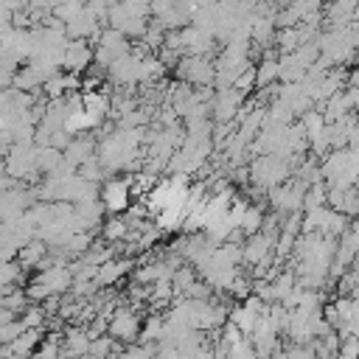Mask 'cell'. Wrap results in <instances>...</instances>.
<instances>
[{
  "label": "cell",
  "mask_w": 359,
  "mask_h": 359,
  "mask_svg": "<svg viewBox=\"0 0 359 359\" xmlns=\"http://www.w3.org/2000/svg\"><path fill=\"white\" fill-rule=\"evenodd\" d=\"M294 171V163L280 157V154H258L250 163V182L261 191H269L280 182H286Z\"/></svg>",
  "instance_id": "1"
},
{
  "label": "cell",
  "mask_w": 359,
  "mask_h": 359,
  "mask_svg": "<svg viewBox=\"0 0 359 359\" xmlns=\"http://www.w3.org/2000/svg\"><path fill=\"white\" fill-rule=\"evenodd\" d=\"M174 70H177L180 81H188L194 87H210L216 81V62H210V56L185 53V56L177 59Z\"/></svg>",
  "instance_id": "2"
},
{
  "label": "cell",
  "mask_w": 359,
  "mask_h": 359,
  "mask_svg": "<svg viewBox=\"0 0 359 359\" xmlns=\"http://www.w3.org/2000/svg\"><path fill=\"white\" fill-rule=\"evenodd\" d=\"M36 143L28 140V143H11V149L6 151V171L14 177V180H28L34 177L39 168H36Z\"/></svg>",
  "instance_id": "3"
},
{
  "label": "cell",
  "mask_w": 359,
  "mask_h": 359,
  "mask_svg": "<svg viewBox=\"0 0 359 359\" xmlns=\"http://www.w3.org/2000/svg\"><path fill=\"white\" fill-rule=\"evenodd\" d=\"M126 50H132V45H129V36H126L123 31H118V28H112V25L101 28V34H98V39H95V62H98V65L109 67V65H112L118 56H123Z\"/></svg>",
  "instance_id": "4"
},
{
  "label": "cell",
  "mask_w": 359,
  "mask_h": 359,
  "mask_svg": "<svg viewBox=\"0 0 359 359\" xmlns=\"http://www.w3.org/2000/svg\"><path fill=\"white\" fill-rule=\"evenodd\" d=\"M132 180L123 177H107L101 182V202L107 208V213H126L129 202H132Z\"/></svg>",
  "instance_id": "5"
},
{
  "label": "cell",
  "mask_w": 359,
  "mask_h": 359,
  "mask_svg": "<svg viewBox=\"0 0 359 359\" xmlns=\"http://www.w3.org/2000/svg\"><path fill=\"white\" fill-rule=\"evenodd\" d=\"M140 53L135 50H126L123 56H118L109 67H107V79L115 84V87H135L140 84Z\"/></svg>",
  "instance_id": "6"
},
{
  "label": "cell",
  "mask_w": 359,
  "mask_h": 359,
  "mask_svg": "<svg viewBox=\"0 0 359 359\" xmlns=\"http://www.w3.org/2000/svg\"><path fill=\"white\" fill-rule=\"evenodd\" d=\"M244 98H247V95H244L238 87H222V90H216V95H213V101H210L213 121H216V123L233 121V118L241 112Z\"/></svg>",
  "instance_id": "7"
},
{
  "label": "cell",
  "mask_w": 359,
  "mask_h": 359,
  "mask_svg": "<svg viewBox=\"0 0 359 359\" xmlns=\"http://www.w3.org/2000/svg\"><path fill=\"white\" fill-rule=\"evenodd\" d=\"M48 289V294H65L73 286V269L70 264H45L39 266V275L34 278Z\"/></svg>",
  "instance_id": "8"
},
{
  "label": "cell",
  "mask_w": 359,
  "mask_h": 359,
  "mask_svg": "<svg viewBox=\"0 0 359 359\" xmlns=\"http://www.w3.org/2000/svg\"><path fill=\"white\" fill-rule=\"evenodd\" d=\"M95 62V48L90 45V39H67L65 45V56H62V67L81 73Z\"/></svg>",
  "instance_id": "9"
},
{
  "label": "cell",
  "mask_w": 359,
  "mask_h": 359,
  "mask_svg": "<svg viewBox=\"0 0 359 359\" xmlns=\"http://www.w3.org/2000/svg\"><path fill=\"white\" fill-rule=\"evenodd\" d=\"M36 202V194L34 191H25V188H6L0 194V219H14V216H22L31 205Z\"/></svg>",
  "instance_id": "10"
},
{
  "label": "cell",
  "mask_w": 359,
  "mask_h": 359,
  "mask_svg": "<svg viewBox=\"0 0 359 359\" xmlns=\"http://www.w3.org/2000/svg\"><path fill=\"white\" fill-rule=\"evenodd\" d=\"M107 334H112V337H115V339H121V342H132V339H137V337H140V320L135 317V311H132V309L121 306V309H115V311H112Z\"/></svg>",
  "instance_id": "11"
},
{
  "label": "cell",
  "mask_w": 359,
  "mask_h": 359,
  "mask_svg": "<svg viewBox=\"0 0 359 359\" xmlns=\"http://www.w3.org/2000/svg\"><path fill=\"white\" fill-rule=\"evenodd\" d=\"M65 28H67V36L70 39H98V34H101V17L93 8L84 6L73 20L65 22Z\"/></svg>",
  "instance_id": "12"
},
{
  "label": "cell",
  "mask_w": 359,
  "mask_h": 359,
  "mask_svg": "<svg viewBox=\"0 0 359 359\" xmlns=\"http://www.w3.org/2000/svg\"><path fill=\"white\" fill-rule=\"evenodd\" d=\"M180 34H182V56L185 53L210 56V50L216 48V36L199 25H185V28H180Z\"/></svg>",
  "instance_id": "13"
},
{
  "label": "cell",
  "mask_w": 359,
  "mask_h": 359,
  "mask_svg": "<svg viewBox=\"0 0 359 359\" xmlns=\"http://www.w3.org/2000/svg\"><path fill=\"white\" fill-rule=\"evenodd\" d=\"M95 151H98V146H95V140H93L87 132H76V135H73V140L62 149L65 163H70L73 168H79V165H84L87 160H93V157H95Z\"/></svg>",
  "instance_id": "14"
},
{
  "label": "cell",
  "mask_w": 359,
  "mask_h": 359,
  "mask_svg": "<svg viewBox=\"0 0 359 359\" xmlns=\"http://www.w3.org/2000/svg\"><path fill=\"white\" fill-rule=\"evenodd\" d=\"M328 205L337 208L345 216H359V188L348 185V188H328Z\"/></svg>",
  "instance_id": "15"
},
{
  "label": "cell",
  "mask_w": 359,
  "mask_h": 359,
  "mask_svg": "<svg viewBox=\"0 0 359 359\" xmlns=\"http://www.w3.org/2000/svg\"><path fill=\"white\" fill-rule=\"evenodd\" d=\"M129 269H132V261L129 258H109V261H104L98 266L95 280H98V286H115Z\"/></svg>",
  "instance_id": "16"
},
{
  "label": "cell",
  "mask_w": 359,
  "mask_h": 359,
  "mask_svg": "<svg viewBox=\"0 0 359 359\" xmlns=\"http://www.w3.org/2000/svg\"><path fill=\"white\" fill-rule=\"evenodd\" d=\"M90 334H87V328H81V325H76V328H67V334L62 337V353H70V356H76V353H87L90 351Z\"/></svg>",
  "instance_id": "17"
},
{
  "label": "cell",
  "mask_w": 359,
  "mask_h": 359,
  "mask_svg": "<svg viewBox=\"0 0 359 359\" xmlns=\"http://www.w3.org/2000/svg\"><path fill=\"white\" fill-rule=\"evenodd\" d=\"M280 79V65H278V56H272L269 50L264 53V59L255 65V87H269L272 81Z\"/></svg>",
  "instance_id": "18"
},
{
  "label": "cell",
  "mask_w": 359,
  "mask_h": 359,
  "mask_svg": "<svg viewBox=\"0 0 359 359\" xmlns=\"http://www.w3.org/2000/svg\"><path fill=\"white\" fill-rule=\"evenodd\" d=\"M62 160H65L62 149H56V146H50V143L36 149V168H39V171H45V174L56 171V168L62 165Z\"/></svg>",
  "instance_id": "19"
},
{
  "label": "cell",
  "mask_w": 359,
  "mask_h": 359,
  "mask_svg": "<svg viewBox=\"0 0 359 359\" xmlns=\"http://www.w3.org/2000/svg\"><path fill=\"white\" fill-rule=\"evenodd\" d=\"M264 222H266V216H264V210L258 208V205H247L244 208V213H241V219H238V227H241V233H258L261 227H264Z\"/></svg>",
  "instance_id": "20"
},
{
  "label": "cell",
  "mask_w": 359,
  "mask_h": 359,
  "mask_svg": "<svg viewBox=\"0 0 359 359\" xmlns=\"http://www.w3.org/2000/svg\"><path fill=\"white\" fill-rule=\"evenodd\" d=\"M129 230H132V224L126 219H121V213H112V219H107L101 224V233H104L107 241H121V238L129 236Z\"/></svg>",
  "instance_id": "21"
},
{
  "label": "cell",
  "mask_w": 359,
  "mask_h": 359,
  "mask_svg": "<svg viewBox=\"0 0 359 359\" xmlns=\"http://www.w3.org/2000/svg\"><path fill=\"white\" fill-rule=\"evenodd\" d=\"M28 303H31V297H28V292H22V289H11V286H6L3 294H0V306L11 309L14 314H22V309H25Z\"/></svg>",
  "instance_id": "22"
},
{
  "label": "cell",
  "mask_w": 359,
  "mask_h": 359,
  "mask_svg": "<svg viewBox=\"0 0 359 359\" xmlns=\"http://www.w3.org/2000/svg\"><path fill=\"white\" fill-rule=\"evenodd\" d=\"M45 317H48V311H45V306H36V303H28L25 309H22V325L25 328H45Z\"/></svg>",
  "instance_id": "23"
},
{
  "label": "cell",
  "mask_w": 359,
  "mask_h": 359,
  "mask_svg": "<svg viewBox=\"0 0 359 359\" xmlns=\"http://www.w3.org/2000/svg\"><path fill=\"white\" fill-rule=\"evenodd\" d=\"M20 266L14 264V258H0V286H14L20 280Z\"/></svg>",
  "instance_id": "24"
},
{
  "label": "cell",
  "mask_w": 359,
  "mask_h": 359,
  "mask_svg": "<svg viewBox=\"0 0 359 359\" xmlns=\"http://www.w3.org/2000/svg\"><path fill=\"white\" fill-rule=\"evenodd\" d=\"M118 351V345H115V337L112 334H107V337H93L90 339V356H104V353H115Z\"/></svg>",
  "instance_id": "25"
},
{
  "label": "cell",
  "mask_w": 359,
  "mask_h": 359,
  "mask_svg": "<svg viewBox=\"0 0 359 359\" xmlns=\"http://www.w3.org/2000/svg\"><path fill=\"white\" fill-rule=\"evenodd\" d=\"M163 323H165V317H149L146 325L140 328V337H137V339H143V342L160 339V337H163Z\"/></svg>",
  "instance_id": "26"
},
{
  "label": "cell",
  "mask_w": 359,
  "mask_h": 359,
  "mask_svg": "<svg viewBox=\"0 0 359 359\" xmlns=\"http://www.w3.org/2000/svg\"><path fill=\"white\" fill-rule=\"evenodd\" d=\"M84 6H87L84 0H65V3H59V6L53 8V17L62 20V22H67V20H73Z\"/></svg>",
  "instance_id": "27"
},
{
  "label": "cell",
  "mask_w": 359,
  "mask_h": 359,
  "mask_svg": "<svg viewBox=\"0 0 359 359\" xmlns=\"http://www.w3.org/2000/svg\"><path fill=\"white\" fill-rule=\"evenodd\" d=\"M62 337H65V334H48L36 353H39V356H62Z\"/></svg>",
  "instance_id": "28"
},
{
  "label": "cell",
  "mask_w": 359,
  "mask_h": 359,
  "mask_svg": "<svg viewBox=\"0 0 359 359\" xmlns=\"http://www.w3.org/2000/svg\"><path fill=\"white\" fill-rule=\"evenodd\" d=\"M25 331V325H22V320H8L6 325H0V342H14L20 334Z\"/></svg>",
  "instance_id": "29"
},
{
  "label": "cell",
  "mask_w": 359,
  "mask_h": 359,
  "mask_svg": "<svg viewBox=\"0 0 359 359\" xmlns=\"http://www.w3.org/2000/svg\"><path fill=\"white\" fill-rule=\"evenodd\" d=\"M233 87H238V90L247 95V93L255 87V65H250V67H247V70H244V73L236 79V84H233Z\"/></svg>",
  "instance_id": "30"
},
{
  "label": "cell",
  "mask_w": 359,
  "mask_h": 359,
  "mask_svg": "<svg viewBox=\"0 0 359 359\" xmlns=\"http://www.w3.org/2000/svg\"><path fill=\"white\" fill-rule=\"evenodd\" d=\"M11 185H17V180H14V177H11V174L3 168V171H0V194H3L6 188H11Z\"/></svg>",
  "instance_id": "31"
},
{
  "label": "cell",
  "mask_w": 359,
  "mask_h": 359,
  "mask_svg": "<svg viewBox=\"0 0 359 359\" xmlns=\"http://www.w3.org/2000/svg\"><path fill=\"white\" fill-rule=\"evenodd\" d=\"M348 87H359V67H353L348 73Z\"/></svg>",
  "instance_id": "32"
},
{
  "label": "cell",
  "mask_w": 359,
  "mask_h": 359,
  "mask_svg": "<svg viewBox=\"0 0 359 359\" xmlns=\"http://www.w3.org/2000/svg\"><path fill=\"white\" fill-rule=\"evenodd\" d=\"M0 59H3V42H0Z\"/></svg>",
  "instance_id": "33"
}]
</instances>
